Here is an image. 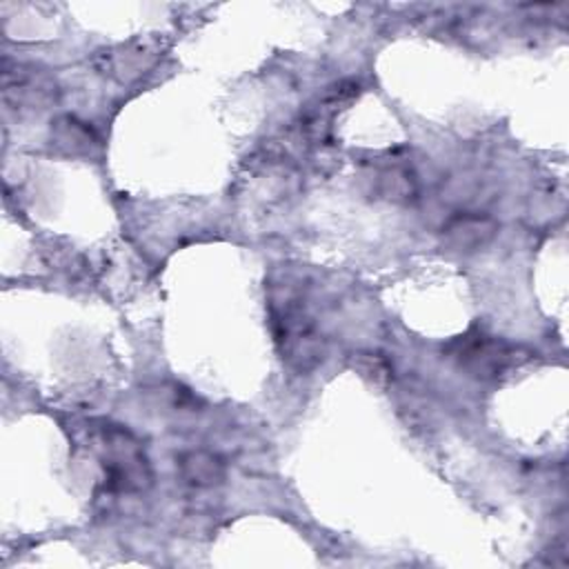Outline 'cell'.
Masks as SVG:
<instances>
[{
	"label": "cell",
	"instance_id": "cell-7",
	"mask_svg": "<svg viewBox=\"0 0 569 569\" xmlns=\"http://www.w3.org/2000/svg\"><path fill=\"white\" fill-rule=\"evenodd\" d=\"M53 142L56 147H60L64 153L69 156H82V153H91V149L98 144L93 131L76 120V118H60L53 127Z\"/></svg>",
	"mask_w": 569,
	"mask_h": 569
},
{
	"label": "cell",
	"instance_id": "cell-5",
	"mask_svg": "<svg viewBox=\"0 0 569 569\" xmlns=\"http://www.w3.org/2000/svg\"><path fill=\"white\" fill-rule=\"evenodd\" d=\"M498 231L493 218L485 213H456L442 227V240L447 247L469 253L485 247Z\"/></svg>",
	"mask_w": 569,
	"mask_h": 569
},
{
	"label": "cell",
	"instance_id": "cell-9",
	"mask_svg": "<svg viewBox=\"0 0 569 569\" xmlns=\"http://www.w3.org/2000/svg\"><path fill=\"white\" fill-rule=\"evenodd\" d=\"M353 356H356V358H353V367H356L365 378H369L371 382L382 385V382H387V380L391 378V362H389L385 356L371 353V351H367V353H353Z\"/></svg>",
	"mask_w": 569,
	"mask_h": 569
},
{
	"label": "cell",
	"instance_id": "cell-2",
	"mask_svg": "<svg viewBox=\"0 0 569 569\" xmlns=\"http://www.w3.org/2000/svg\"><path fill=\"white\" fill-rule=\"evenodd\" d=\"M91 449L104 473V482L116 491H138L149 482V465L138 440L122 427L100 425L91 429Z\"/></svg>",
	"mask_w": 569,
	"mask_h": 569
},
{
	"label": "cell",
	"instance_id": "cell-4",
	"mask_svg": "<svg viewBox=\"0 0 569 569\" xmlns=\"http://www.w3.org/2000/svg\"><path fill=\"white\" fill-rule=\"evenodd\" d=\"M4 100L11 107H29V109H38L44 102H49L53 98V82L38 69L33 67H4Z\"/></svg>",
	"mask_w": 569,
	"mask_h": 569
},
{
	"label": "cell",
	"instance_id": "cell-8",
	"mask_svg": "<svg viewBox=\"0 0 569 569\" xmlns=\"http://www.w3.org/2000/svg\"><path fill=\"white\" fill-rule=\"evenodd\" d=\"M378 187L391 200H400V198L407 200V198H413L416 193L413 176L409 173L407 167H400V164L382 167L378 171Z\"/></svg>",
	"mask_w": 569,
	"mask_h": 569
},
{
	"label": "cell",
	"instance_id": "cell-6",
	"mask_svg": "<svg viewBox=\"0 0 569 569\" xmlns=\"http://www.w3.org/2000/svg\"><path fill=\"white\" fill-rule=\"evenodd\" d=\"M178 469H180V476L184 478V482H189L191 487H200V489L220 485L224 478L222 460L216 453L202 451V449L182 453L178 460Z\"/></svg>",
	"mask_w": 569,
	"mask_h": 569
},
{
	"label": "cell",
	"instance_id": "cell-1",
	"mask_svg": "<svg viewBox=\"0 0 569 569\" xmlns=\"http://www.w3.org/2000/svg\"><path fill=\"white\" fill-rule=\"evenodd\" d=\"M269 325L280 358L307 373L327 356V338L313 313L309 291L293 278H282L269 284Z\"/></svg>",
	"mask_w": 569,
	"mask_h": 569
},
{
	"label": "cell",
	"instance_id": "cell-3",
	"mask_svg": "<svg viewBox=\"0 0 569 569\" xmlns=\"http://www.w3.org/2000/svg\"><path fill=\"white\" fill-rule=\"evenodd\" d=\"M449 358L456 360L460 369H465L469 376L478 380H491L509 369L518 367L520 362V351L518 347L493 338L480 329H469L467 333L458 336L449 347H447Z\"/></svg>",
	"mask_w": 569,
	"mask_h": 569
}]
</instances>
